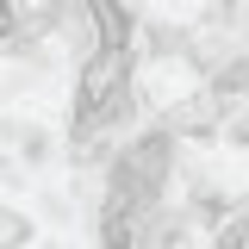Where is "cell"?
<instances>
[{
	"label": "cell",
	"mask_w": 249,
	"mask_h": 249,
	"mask_svg": "<svg viewBox=\"0 0 249 249\" xmlns=\"http://www.w3.org/2000/svg\"><path fill=\"white\" fill-rule=\"evenodd\" d=\"M131 112V56L119 50H93L75 81V150L93 156V143Z\"/></svg>",
	"instance_id": "6da1fadb"
},
{
	"label": "cell",
	"mask_w": 249,
	"mask_h": 249,
	"mask_svg": "<svg viewBox=\"0 0 249 249\" xmlns=\"http://www.w3.org/2000/svg\"><path fill=\"white\" fill-rule=\"evenodd\" d=\"M88 25L100 37V50L131 56V13H124V0H88Z\"/></svg>",
	"instance_id": "7a4b0ae2"
},
{
	"label": "cell",
	"mask_w": 249,
	"mask_h": 249,
	"mask_svg": "<svg viewBox=\"0 0 249 249\" xmlns=\"http://www.w3.org/2000/svg\"><path fill=\"white\" fill-rule=\"evenodd\" d=\"M212 249H249V212H231V224L218 231Z\"/></svg>",
	"instance_id": "3957f363"
},
{
	"label": "cell",
	"mask_w": 249,
	"mask_h": 249,
	"mask_svg": "<svg viewBox=\"0 0 249 249\" xmlns=\"http://www.w3.org/2000/svg\"><path fill=\"white\" fill-rule=\"evenodd\" d=\"M25 237H31V224H25L19 212H6V206H0V249H19Z\"/></svg>",
	"instance_id": "277c9868"
}]
</instances>
